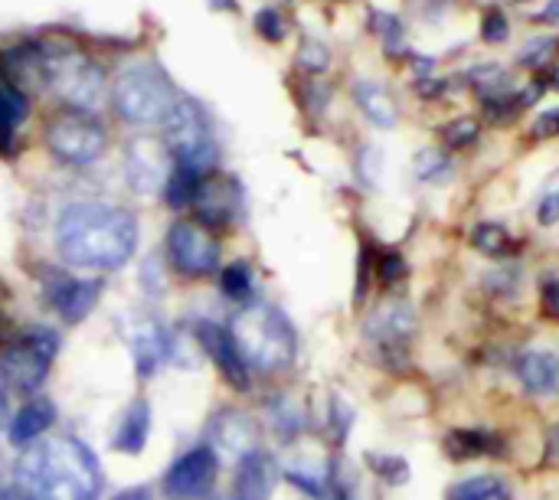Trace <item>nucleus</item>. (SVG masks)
Masks as SVG:
<instances>
[{
	"label": "nucleus",
	"mask_w": 559,
	"mask_h": 500,
	"mask_svg": "<svg viewBox=\"0 0 559 500\" xmlns=\"http://www.w3.org/2000/svg\"><path fill=\"white\" fill-rule=\"evenodd\" d=\"M559 462V422H554L544 436V465H557Z\"/></svg>",
	"instance_id": "44"
},
{
	"label": "nucleus",
	"mask_w": 559,
	"mask_h": 500,
	"mask_svg": "<svg viewBox=\"0 0 559 500\" xmlns=\"http://www.w3.org/2000/svg\"><path fill=\"white\" fill-rule=\"evenodd\" d=\"M52 354H56V334L46 328H33L20 341L0 350V380L13 390L33 393L46 383Z\"/></svg>",
	"instance_id": "7"
},
{
	"label": "nucleus",
	"mask_w": 559,
	"mask_h": 500,
	"mask_svg": "<svg viewBox=\"0 0 559 500\" xmlns=\"http://www.w3.org/2000/svg\"><path fill=\"white\" fill-rule=\"evenodd\" d=\"M298 66H301L305 72H311V75L324 72V69L331 66V52H328V46H324V43H318V39H305V43H301V49H298Z\"/></svg>",
	"instance_id": "33"
},
{
	"label": "nucleus",
	"mask_w": 559,
	"mask_h": 500,
	"mask_svg": "<svg viewBox=\"0 0 559 500\" xmlns=\"http://www.w3.org/2000/svg\"><path fill=\"white\" fill-rule=\"evenodd\" d=\"M367 465H370V472H373L377 478H383L390 488H400V485L409 481V462L400 459V455H377V452H370V455H367Z\"/></svg>",
	"instance_id": "30"
},
{
	"label": "nucleus",
	"mask_w": 559,
	"mask_h": 500,
	"mask_svg": "<svg viewBox=\"0 0 559 500\" xmlns=\"http://www.w3.org/2000/svg\"><path fill=\"white\" fill-rule=\"evenodd\" d=\"M16 485L26 500H95L102 468L79 439H46L20 459Z\"/></svg>",
	"instance_id": "2"
},
{
	"label": "nucleus",
	"mask_w": 559,
	"mask_h": 500,
	"mask_svg": "<svg viewBox=\"0 0 559 500\" xmlns=\"http://www.w3.org/2000/svg\"><path fill=\"white\" fill-rule=\"evenodd\" d=\"M544 23H559V0H554L547 10H544V16H540Z\"/></svg>",
	"instance_id": "48"
},
{
	"label": "nucleus",
	"mask_w": 559,
	"mask_h": 500,
	"mask_svg": "<svg viewBox=\"0 0 559 500\" xmlns=\"http://www.w3.org/2000/svg\"><path fill=\"white\" fill-rule=\"evenodd\" d=\"M518 282H521V272L518 269H501V272L485 275V288L495 291V295H514L518 291Z\"/></svg>",
	"instance_id": "37"
},
{
	"label": "nucleus",
	"mask_w": 559,
	"mask_h": 500,
	"mask_svg": "<svg viewBox=\"0 0 559 500\" xmlns=\"http://www.w3.org/2000/svg\"><path fill=\"white\" fill-rule=\"evenodd\" d=\"M285 478L308 498H324V491L331 488V465L311 462V459H295L285 465Z\"/></svg>",
	"instance_id": "25"
},
{
	"label": "nucleus",
	"mask_w": 559,
	"mask_h": 500,
	"mask_svg": "<svg viewBox=\"0 0 559 500\" xmlns=\"http://www.w3.org/2000/svg\"><path fill=\"white\" fill-rule=\"evenodd\" d=\"M52 422H56V406H52L49 400H33V403H26V406L13 416V422H10V442H13L16 449H26V445H33L39 436H46V432L52 429Z\"/></svg>",
	"instance_id": "21"
},
{
	"label": "nucleus",
	"mask_w": 559,
	"mask_h": 500,
	"mask_svg": "<svg viewBox=\"0 0 559 500\" xmlns=\"http://www.w3.org/2000/svg\"><path fill=\"white\" fill-rule=\"evenodd\" d=\"M554 82H557V88H559V69H557V75H554Z\"/></svg>",
	"instance_id": "53"
},
{
	"label": "nucleus",
	"mask_w": 559,
	"mask_h": 500,
	"mask_svg": "<svg viewBox=\"0 0 559 500\" xmlns=\"http://www.w3.org/2000/svg\"><path fill=\"white\" fill-rule=\"evenodd\" d=\"M559 134V108L544 111L537 121H534V138H554Z\"/></svg>",
	"instance_id": "42"
},
{
	"label": "nucleus",
	"mask_w": 559,
	"mask_h": 500,
	"mask_svg": "<svg viewBox=\"0 0 559 500\" xmlns=\"http://www.w3.org/2000/svg\"><path fill=\"white\" fill-rule=\"evenodd\" d=\"M210 436H213V442L226 452V455H233V459H246V455H252V452H259V426L246 416V413H233V409H226V413H219L216 419H213V426H210Z\"/></svg>",
	"instance_id": "17"
},
{
	"label": "nucleus",
	"mask_w": 559,
	"mask_h": 500,
	"mask_svg": "<svg viewBox=\"0 0 559 500\" xmlns=\"http://www.w3.org/2000/svg\"><path fill=\"white\" fill-rule=\"evenodd\" d=\"M472 246L488 259H511L514 255V239L501 223H478L472 229Z\"/></svg>",
	"instance_id": "27"
},
{
	"label": "nucleus",
	"mask_w": 559,
	"mask_h": 500,
	"mask_svg": "<svg viewBox=\"0 0 559 500\" xmlns=\"http://www.w3.org/2000/svg\"><path fill=\"white\" fill-rule=\"evenodd\" d=\"M147 436H151V406L144 400H138L128 406V413L115 432V449L124 455H138L147 445Z\"/></svg>",
	"instance_id": "22"
},
{
	"label": "nucleus",
	"mask_w": 559,
	"mask_h": 500,
	"mask_svg": "<svg viewBox=\"0 0 559 500\" xmlns=\"http://www.w3.org/2000/svg\"><path fill=\"white\" fill-rule=\"evenodd\" d=\"M354 98H357V105H360V111L377 124V128H383V131H390V128H396V105H393V98H390V92L380 85V82H357L354 85Z\"/></svg>",
	"instance_id": "23"
},
{
	"label": "nucleus",
	"mask_w": 559,
	"mask_h": 500,
	"mask_svg": "<svg viewBox=\"0 0 559 500\" xmlns=\"http://www.w3.org/2000/svg\"><path fill=\"white\" fill-rule=\"evenodd\" d=\"M43 285H46V301L56 308V314L66 324L85 321L92 314V308L98 305V295H102V282L75 278V275H59V272H52Z\"/></svg>",
	"instance_id": "14"
},
{
	"label": "nucleus",
	"mask_w": 559,
	"mask_h": 500,
	"mask_svg": "<svg viewBox=\"0 0 559 500\" xmlns=\"http://www.w3.org/2000/svg\"><path fill=\"white\" fill-rule=\"evenodd\" d=\"M252 269L246 265V262H236V265H229L226 272H223V291H226V298H233V301H249L252 298Z\"/></svg>",
	"instance_id": "32"
},
{
	"label": "nucleus",
	"mask_w": 559,
	"mask_h": 500,
	"mask_svg": "<svg viewBox=\"0 0 559 500\" xmlns=\"http://www.w3.org/2000/svg\"><path fill=\"white\" fill-rule=\"evenodd\" d=\"M416 177L423 183H449L455 177V164L442 151H419L416 154Z\"/></svg>",
	"instance_id": "29"
},
{
	"label": "nucleus",
	"mask_w": 559,
	"mask_h": 500,
	"mask_svg": "<svg viewBox=\"0 0 559 500\" xmlns=\"http://www.w3.org/2000/svg\"><path fill=\"white\" fill-rule=\"evenodd\" d=\"M334 500H354V498H347V495H341V491H337V495H334Z\"/></svg>",
	"instance_id": "51"
},
{
	"label": "nucleus",
	"mask_w": 559,
	"mask_h": 500,
	"mask_svg": "<svg viewBox=\"0 0 559 500\" xmlns=\"http://www.w3.org/2000/svg\"><path fill=\"white\" fill-rule=\"evenodd\" d=\"M200 180H203L200 174H193V170H187V167H177V164H174V174H170V180H167V187H164L167 203H170L174 210L190 206V203H193V197H197Z\"/></svg>",
	"instance_id": "28"
},
{
	"label": "nucleus",
	"mask_w": 559,
	"mask_h": 500,
	"mask_svg": "<svg viewBox=\"0 0 559 500\" xmlns=\"http://www.w3.org/2000/svg\"><path fill=\"white\" fill-rule=\"evenodd\" d=\"M442 449L452 462H475V459H504L508 442L488 429H452L442 439Z\"/></svg>",
	"instance_id": "18"
},
{
	"label": "nucleus",
	"mask_w": 559,
	"mask_h": 500,
	"mask_svg": "<svg viewBox=\"0 0 559 500\" xmlns=\"http://www.w3.org/2000/svg\"><path fill=\"white\" fill-rule=\"evenodd\" d=\"M518 377L527 393L550 396L559 386V354L554 350H531L518 360Z\"/></svg>",
	"instance_id": "20"
},
{
	"label": "nucleus",
	"mask_w": 559,
	"mask_h": 500,
	"mask_svg": "<svg viewBox=\"0 0 559 500\" xmlns=\"http://www.w3.org/2000/svg\"><path fill=\"white\" fill-rule=\"evenodd\" d=\"M167 259L187 278H210L219 269V242L200 223H177L167 233Z\"/></svg>",
	"instance_id": "10"
},
{
	"label": "nucleus",
	"mask_w": 559,
	"mask_h": 500,
	"mask_svg": "<svg viewBox=\"0 0 559 500\" xmlns=\"http://www.w3.org/2000/svg\"><path fill=\"white\" fill-rule=\"evenodd\" d=\"M481 36H485L488 43H504V39H508V20H504L501 10H488V13H485V20H481Z\"/></svg>",
	"instance_id": "38"
},
{
	"label": "nucleus",
	"mask_w": 559,
	"mask_h": 500,
	"mask_svg": "<svg viewBox=\"0 0 559 500\" xmlns=\"http://www.w3.org/2000/svg\"><path fill=\"white\" fill-rule=\"evenodd\" d=\"M128 344H131L141 377H151L174 354V337L164 334V328L157 321H134L128 328Z\"/></svg>",
	"instance_id": "16"
},
{
	"label": "nucleus",
	"mask_w": 559,
	"mask_h": 500,
	"mask_svg": "<svg viewBox=\"0 0 559 500\" xmlns=\"http://www.w3.org/2000/svg\"><path fill=\"white\" fill-rule=\"evenodd\" d=\"M3 472H7V459H3V452H0V481H3Z\"/></svg>",
	"instance_id": "50"
},
{
	"label": "nucleus",
	"mask_w": 559,
	"mask_h": 500,
	"mask_svg": "<svg viewBox=\"0 0 559 500\" xmlns=\"http://www.w3.org/2000/svg\"><path fill=\"white\" fill-rule=\"evenodd\" d=\"M111 500H151V491L147 488H128V491L115 495Z\"/></svg>",
	"instance_id": "47"
},
{
	"label": "nucleus",
	"mask_w": 559,
	"mask_h": 500,
	"mask_svg": "<svg viewBox=\"0 0 559 500\" xmlns=\"http://www.w3.org/2000/svg\"><path fill=\"white\" fill-rule=\"evenodd\" d=\"M373 20H377V29L386 36L390 49H396V46H400V36H403V23H400L393 13H377Z\"/></svg>",
	"instance_id": "41"
},
{
	"label": "nucleus",
	"mask_w": 559,
	"mask_h": 500,
	"mask_svg": "<svg viewBox=\"0 0 559 500\" xmlns=\"http://www.w3.org/2000/svg\"><path fill=\"white\" fill-rule=\"evenodd\" d=\"M124 167H128V183L138 193H157L167 187V180L174 174V157L164 141L134 138V141H128Z\"/></svg>",
	"instance_id": "13"
},
{
	"label": "nucleus",
	"mask_w": 559,
	"mask_h": 500,
	"mask_svg": "<svg viewBox=\"0 0 559 500\" xmlns=\"http://www.w3.org/2000/svg\"><path fill=\"white\" fill-rule=\"evenodd\" d=\"M46 144L49 151L62 160V164H72V167H85L92 160L102 157L105 144H108V134L105 128L92 118V115H82V111H62L49 121L46 128Z\"/></svg>",
	"instance_id": "8"
},
{
	"label": "nucleus",
	"mask_w": 559,
	"mask_h": 500,
	"mask_svg": "<svg viewBox=\"0 0 559 500\" xmlns=\"http://www.w3.org/2000/svg\"><path fill=\"white\" fill-rule=\"evenodd\" d=\"M174 157L177 167H187L200 177H206L216 167V141L210 118L200 102L177 98L164 118V138H160Z\"/></svg>",
	"instance_id": "6"
},
{
	"label": "nucleus",
	"mask_w": 559,
	"mask_h": 500,
	"mask_svg": "<svg viewBox=\"0 0 559 500\" xmlns=\"http://www.w3.org/2000/svg\"><path fill=\"white\" fill-rule=\"evenodd\" d=\"M56 239L69 265L115 272L134 255L138 219L131 210H121V206L75 203L59 216Z\"/></svg>",
	"instance_id": "1"
},
{
	"label": "nucleus",
	"mask_w": 559,
	"mask_h": 500,
	"mask_svg": "<svg viewBox=\"0 0 559 500\" xmlns=\"http://www.w3.org/2000/svg\"><path fill=\"white\" fill-rule=\"evenodd\" d=\"M3 413H7V383L0 380V419H3Z\"/></svg>",
	"instance_id": "49"
},
{
	"label": "nucleus",
	"mask_w": 559,
	"mask_h": 500,
	"mask_svg": "<svg viewBox=\"0 0 559 500\" xmlns=\"http://www.w3.org/2000/svg\"><path fill=\"white\" fill-rule=\"evenodd\" d=\"M39 62H43L46 85L62 105H69V111L92 115L105 102L102 66L92 56L79 52L75 46H66V43L39 46Z\"/></svg>",
	"instance_id": "4"
},
{
	"label": "nucleus",
	"mask_w": 559,
	"mask_h": 500,
	"mask_svg": "<svg viewBox=\"0 0 559 500\" xmlns=\"http://www.w3.org/2000/svg\"><path fill=\"white\" fill-rule=\"evenodd\" d=\"M190 206L197 210V219L203 223V229H229L242 213V190L233 177L206 174Z\"/></svg>",
	"instance_id": "12"
},
{
	"label": "nucleus",
	"mask_w": 559,
	"mask_h": 500,
	"mask_svg": "<svg viewBox=\"0 0 559 500\" xmlns=\"http://www.w3.org/2000/svg\"><path fill=\"white\" fill-rule=\"evenodd\" d=\"M219 475V459L210 445H200L177 459L164 478V495L170 500H203Z\"/></svg>",
	"instance_id": "11"
},
{
	"label": "nucleus",
	"mask_w": 559,
	"mask_h": 500,
	"mask_svg": "<svg viewBox=\"0 0 559 500\" xmlns=\"http://www.w3.org/2000/svg\"><path fill=\"white\" fill-rule=\"evenodd\" d=\"M255 29H259L265 39H272V43L285 39V20H282L278 10H259V13H255Z\"/></svg>",
	"instance_id": "36"
},
{
	"label": "nucleus",
	"mask_w": 559,
	"mask_h": 500,
	"mask_svg": "<svg viewBox=\"0 0 559 500\" xmlns=\"http://www.w3.org/2000/svg\"><path fill=\"white\" fill-rule=\"evenodd\" d=\"M540 305L550 321H559V278H547L540 285Z\"/></svg>",
	"instance_id": "40"
},
{
	"label": "nucleus",
	"mask_w": 559,
	"mask_h": 500,
	"mask_svg": "<svg viewBox=\"0 0 559 500\" xmlns=\"http://www.w3.org/2000/svg\"><path fill=\"white\" fill-rule=\"evenodd\" d=\"M213 500H239V498H213Z\"/></svg>",
	"instance_id": "54"
},
{
	"label": "nucleus",
	"mask_w": 559,
	"mask_h": 500,
	"mask_svg": "<svg viewBox=\"0 0 559 500\" xmlns=\"http://www.w3.org/2000/svg\"><path fill=\"white\" fill-rule=\"evenodd\" d=\"M197 344L203 347V354L216 364V370H219L236 390H249L252 373H249V367L242 364V357H239V350H236V341H233V334H229L226 328L210 324V321L197 324Z\"/></svg>",
	"instance_id": "15"
},
{
	"label": "nucleus",
	"mask_w": 559,
	"mask_h": 500,
	"mask_svg": "<svg viewBox=\"0 0 559 500\" xmlns=\"http://www.w3.org/2000/svg\"><path fill=\"white\" fill-rule=\"evenodd\" d=\"M416 92H419L426 102H432V98H442V95H445V82L429 75V79H419V82H416Z\"/></svg>",
	"instance_id": "45"
},
{
	"label": "nucleus",
	"mask_w": 559,
	"mask_h": 500,
	"mask_svg": "<svg viewBox=\"0 0 559 500\" xmlns=\"http://www.w3.org/2000/svg\"><path fill=\"white\" fill-rule=\"evenodd\" d=\"M278 481V468L272 462V455H265L262 449L246 455L239 465H236V495L239 500H269L272 498V488Z\"/></svg>",
	"instance_id": "19"
},
{
	"label": "nucleus",
	"mask_w": 559,
	"mask_h": 500,
	"mask_svg": "<svg viewBox=\"0 0 559 500\" xmlns=\"http://www.w3.org/2000/svg\"><path fill=\"white\" fill-rule=\"evenodd\" d=\"M537 219H540L544 226L559 223V193H550V197H544V200L537 203Z\"/></svg>",
	"instance_id": "43"
},
{
	"label": "nucleus",
	"mask_w": 559,
	"mask_h": 500,
	"mask_svg": "<svg viewBox=\"0 0 559 500\" xmlns=\"http://www.w3.org/2000/svg\"><path fill=\"white\" fill-rule=\"evenodd\" d=\"M540 95H544V82H531L518 98H521V108H527V105H534V102H540Z\"/></svg>",
	"instance_id": "46"
},
{
	"label": "nucleus",
	"mask_w": 559,
	"mask_h": 500,
	"mask_svg": "<svg viewBox=\"0 0 559 500\" xmlns=\"http://www.w3.org/2000/svg\"><path fill=\"white\" fill-rule=\"evenodd\" d=\"M177 102L170 79L154 62L124 66L111 88V105L128 124H154L164 121L170 105Z\"/></svg>",
	"instance_id": "5"
},
{
	"label": "nucleus",
	"mask_w": 559,
	"mask_h": 500,
	"mask_svg": "<svg viewBox=\"0 0 559 500\" xmlns=\"http://www.w3.org/2000/svg\"><path fill=\"white\" fill-rule=\"evenodd\" d=\"M445 500H514V488L501 475H475L452 485Z\"/></svg>",
	"instance_id": "26"
},
{
	"label": "nucleus",
	"mask_w": 559,
	"mask_h": 500,
	"mask_svg": "<svg viewBox=\"0 0 559 500\" xmlns=\"http://www.w3.org/2000/svg\"><path fill=\"white\" fill-rule=\"evenodd\" d=\"M406 272H409V265H406V259H403L400 252H383V255L377 259V282H383V285L403 282Z\"/></svg>",
	"instance_id": "34"
},
{
	"label": "nucleus",
	"mask_w": 559,
	"mask_h": 500,
	"mask_svg": "<svg viewBox=\"0 0 559 500\" xmlns=\"http://www.w3.org/2000/svg\"><path fill=\"white\" fill-rule=\"evenodd\" d=\"M554 49H557V39H534V43H527V49L521 52V59L527 66H544L554 56Z\"/></svg>",
	"instance_id": "39"
},
{
	"label": "nucleus",
	"mask_w": 559,
	"mask_h": 500,
	"mask_svg": "<svg viewBox=\"0 0 559 500\" xmlns=\"http://www.w3.org/2000/svg\"><path fill=\"white\" fill-rule=\"evenodd\" d=\"M26 115H29L26 95L13 82L0 79V151H7L13 144V134Z\"/></svg>",
	"instance_id": "24"
},
{
	"label": "nucleus",
	"mask_w": 559,
	"mask_h": 500,
	"mask_svg": "<svg viewBox=\"0 0 559 500\" xmlns=\"http://www.w3.org/2000/svg\"><path fill=\"white\" fill-rule=\"evenodd\" d=\"M416 331H419V318H416L413 305H406V301L380 305V308L367 318V324H364V334H367V341L377 347L380 360H383L386 367H393V360H400V370L406 367L403 360H409L406 344L416 337Z\"/></svg>",
	"instance_id": "9"
},
{
	"label": "nucleus",
	"mask_w": 559,
	"mask_h": 500,
	"mask_svg": "<svg viewBox=\"0 0 559 500\" xmlns=\"http://www.w3.org/2000/svg\"><path fill=\"white\" fill-rule=\"evenodd\" d=\"M0 500H16L13 495H0Z\"/></svg>",
	"instance_id": "52"
},
{
	"label": "nucleus",
	"mask_w": 559,
	"mask_h": 500,
	"mask_svg": "<svg viewBox=\"0 0 559 500\" xmlns=\"http://www.w3.org/2000/svg\"><path fill=\"white\" fill-rule=\"evenodd\" d=\"M242 364L259 373H282L295 364L298 337L292 321L272 305H246L229 324Z\"/></svg>",
	"instance_id": "3"
},
{
	"label": "nucleus",
	"mask_w": 559,
	"mask_h": 500,
	"mask_svg": "<svg viewBox=\"0 0 559 500\" xmlns=\"http://www.w3.org/2000/svg\"><path fill=\"white\" fill-rule=\"evenodd\" d=\"M472 85H478L481 88V95H491L495 88H504V82H508V72L501 69V66H478V69H472Z\"/></svg>",
	"instance_id": "35"
},
{
	"label": "nucleus",
	"mask_w": 559,
	"mask_h": 500,
	"mask_svg": "<svg viewBox=\"0 0 559 500\" xmlns=\"http://www.w3.org/2000/svg\"><path fill=\"white\" fill-rule=\"evenodd\" d=\"M478 134H481V124H478L475 118H455V121H449V124L442 128V141H445L449 151H465V147H472V144L478 141Z\"/></svg>",
	"instance_id": "31"
}]
</instances>
